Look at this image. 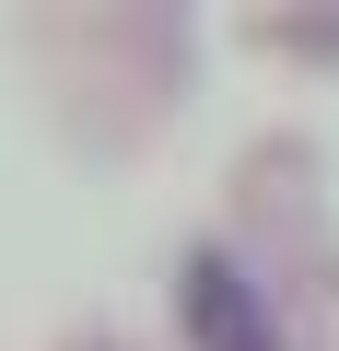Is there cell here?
Returning <instances> with one entry per match:
<instances>
[{"label":"cell","instance_id":"cell-1","mask_svg":"<svg viewBox=\"0 0 339 351\" xmlns=\"http://www.w3.org/2000/svg\"><path fill=\"white\" fill-rule=\"evenodd\" d=\"M188 328H199V351H269V316H258L246 269H223L211 246L188 258Z\"/></svg>","mask_w":339,"mask_h":351}]
</instances>
